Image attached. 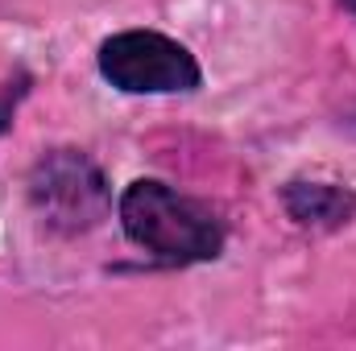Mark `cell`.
<instances>
[{
  "label": "cell",
  "mask_w": 356,
  "mask_h": 351,
  "mask_svg": "<svg viewBox=\"0 0 356 351\" xmlns=\"http://www.w3.org/2000/svg\"><path fill=\"white\" fill-rule=\"evenodd\" d=\"M116 219L124 236L162 264H207L228 244L224 219L211 203L191 198L162 178H137L116 198Z\"/></svg>",
  "instance_id": "6da1fadb"
},
{
  "label": "cell",
  "mask_w": 356,
  "mask_h": 351,
  "mask_svg": "<svg viewBox=\"0 0 356 351\" xmlns=\"http://www.w3.org/2000/svg\"><path fill=\"white\" fill-rule=\"evenodd\" d=\"M25 194L42 228L54 236H83L112 211V186L104 170L79 149H50L33 162Z\"/></svg>",
  "instance_id": "7a4b0ae2"
},
{
  "label": "cell",
  "mask_w": 356,
  "mask_h": 351,
  "mask_svg": "<svg viewBox=\"0 0 356 351\" xmlns=\"http://www.w3.org/2000/svg\"><path fill=\"white\" fill-rule=\"evenodd\" d=\"M95 67L104 83L124 95H182L199 91L203 67L199 58L158 29H120L99 42Z\"/></svg>",
  "instance_id": "3957f363"
},
{
  "label": "cell",
  "mask_w": 356,
  "mask_h": 351,
  "mask_svg": "<svg viewBox=\"0 0 356 351\" xmlns=\"http://www.w3.org/2000/svg\"><path fill=\"white\" fill-rule=\"evenodd\" d=\"M282 207L302 232H344L356 223V190L340 182L294 178L282 186Z\"/></svg>",
  "instance_id": "277c9868"
},
{
  "label": "cell",
  "mask_w": 356,
  "mask_h": 351,
  "mask_svg": "<svg viewBox=\"0 0 356 351\" xmlns=\"http://www.w3.org/2000/svg\"><path fill=\"white\" fill-rule=\"evenodd\" d=\"M340 8H344V12H353V17H356V0H340Z\"/></svg>",
  "instance_id": "5b68a950"
}]
</instances>
